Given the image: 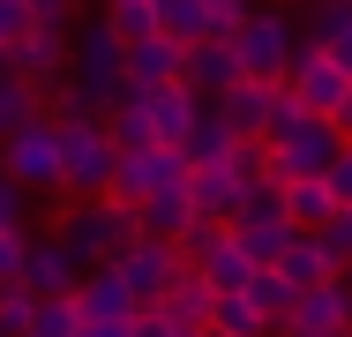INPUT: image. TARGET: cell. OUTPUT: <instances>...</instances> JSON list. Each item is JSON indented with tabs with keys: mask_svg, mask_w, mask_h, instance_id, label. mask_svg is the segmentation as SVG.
<instances>
[{
	"mask_svg": "<svg viewBox=\"0 0 352 337\" xmlns=\"http://www.w3.org/2000/svg\"><path fill=\"white\" fill-rule=\"evenodd\" d=\"M263 150H270V180H300V173H322V165L345 150V128H338L330 113H307L292 90H278L270 128H263Z\"/></svg>",
	"mask_w": 352,
	"mask_h": 337,
	"instance_id": "cell-1",
	"label": "cell"
},
{
	"mask_svg": "<svg viewBox=\"0 0 352 337\" xmlns=\"http://www.w3.org/2000/svg\"><path fill=\"white\" fill-rule=\"evenodd\" d=\"M232 53H240V75H255V83H285V75H292V53H300L292 0L248 8V15H240V30H232Z\"/></svg>",
	"mask_w": 352,
	"mask_h": 337,
	"instance_id": "cell-2",
	"label": "cell"
},
{
	"mask_svg": "<svg viewBox=\"0 0 352 337\" xmlns=\"http://www.w3.org/2000/svg\"><path fill=\"white\" fill-rule=\"evenodd\" d=\"M53 232L68 240L82 263H113V255L142 232V217H135V202H120V195H90V202H75V210H60Z\"/></svg>",
	"mask_w": 352,
	"mask_h": 337,
	"instance_id": "cell-3",
	"label": "cell"
},
{
	"mask_svg": "<svg viewBox=\"0 0 352 337\" xmlns=\"http://www.w3.org/2000/svg\"><path fill=\"white\" fill-rule=\"evenodd\" d=\"M0 173H15L30 195H68V180H60V120L38 113L15 135H0Z\"/></svg>",
	"mask_w": 352,
	"mask_h": 337,
	"instance_id": "cell-4",
	"label": "cell"
},
{
	"mask_svg": "<svg viewBox=\"0 0 352 337\" xmlns=\"http://www.w3.org/2000/svg\"><path fill=\"white\" fill-rule=\"evenodd\" d=\"M68 75L98 98V113H113L128 98V45H120V30L113 23H90L82 38H68Z\"/></svg>",
	"mask_w": 352,
	"mask_h": 337,
	"instance_id": "cell-5",
	"label": "cell"
},
{
	"mask_svg": "<svg viewBox=\"0 0 352 337\" xmlns=\"http://www.w3.org/2000/svg\"><path fill=\"white\" fill-rule=\"evenodd\" d=\"M113 135L98 113H75L60 120V180H68V195H105V180H113Z\"/></svg>",
	"mask_w": 352,
	"mask_h": 337,
	"instance_id": "cell-6",
	"label": "cell"
},
{
	"mask_svg": "<svg viewBox=\"0 0 352 337\" xmlns=\"http://www.w3.org/2000/svg\"><path fill=\"white\" fill-rule=\"evenodd\" d=\"M285 90L307 105V113H330L338 120V105L352 98V67L330 53V45H315V38H300V53H292V75H285Z\"/></svg>",
	"mask_w": 352,
	"mask_h": 337,
	"instance_id": "cell-7",
	"label": "cell"
},
{
	"mask_svg": "<svg viewBox=\"0 0 352 337\" xmlns=\"http://www.w3.org/2000/svg\"><path fill=\"white\" fill-rule=\"evenodd\" d=\"M352 330V277H322V285H307L300 300H292V315H285L270 337H345Z\"/></svg>",
	"mask_w": 352,
	"mask_h": 337,
	"instance_id": "cell-8",
	"label": "cell"
},
{
	"mask_svg": "<svg viewBox=\"0 0 352 337\" xmlns=\"http://www.w3.org/2000/svg\"><path fill=\"white\" fill-rule=\"evenodd\" d=\"M0 61H8L30 90H38V98H45V90L68 75V30H53V23H23V30H15V45H8Z\"/></svg>",
	"mask_w": 352,
	"mask_h": 337,
	"instance_id": "cell-9",
	"label": "cell"
},
{
	"mask_svg": "<svg viewBox=\"0 0 352 337\" xmlns=\"http://www.w3.org/2000/svg\"><path fill=\"white\" fill-rule=\"evenodd\" d=\"M180 263H188V255H180V240H150V232H135V240L113 255V270L135 285L142 307H150V300H165V285L180 277Z\"/></svg>",
	"mask_w": 352,
	"mask_h": 337,
	"instance_id": "cell-10",
	"label": "cell"
},
{
	"mask_svg": "<svg viewBox=\"0 0 352 337\" xmlns=\"http://www.w3.org/2000/svg\"><path fill=\"white\" fill-rule=\"evenodd\" d=\"M82 270H90V263L75 255L68 240H60V232H45V240H30V255H23V285L45 300V292H75V285H82Z\"/></svg>",
	"mask_w": 352,
	"mask_h": 337,
	"instance_id": "cell-11",
	"label": "cell"
},
{
	"mask_svg": "<svg viewBox=\"0 0 352 337\" xmlns=\"http://www.w3.org/2000/svg\"><path fill=\"white\" fill-rule=\"evenodd\" d=\"M75 307H82V323H128L142 300H135V285H128L113 263H90L82 285H75Z\"/></svg>",
	"mask_w": 352,
	"mask_h": 337,
	"instance_id": "cell-12",
	"label": "cell"
},
{
	"mask_svg": "<svg viewBox=\"0 0 352 337\" xmlns=\"http://www.w3.org/2000/svg\"><path fill=\"white\" fill-rule=\"evenodd\" d=\"M142 105H150V128H157V142H188L195 135V120H203V90H188V75H173V83H157V90H142Z\"/></svg>",
	"mask_w": 352,
	"mask_h": 337,
	"instance_id": "cell-13",
	"label": "cell"
},
{
	"mask_svg": "<svg viewBox=\"0 0 352 337\" xmlns=\"http://www.w3.org/2000/svg\"><path fill=\"white\" fill-rule=\"evenodd\" d=\"M240 165H232V150L225 157H203V165H188V195H195V217H225L232 225V210H240Z\"/></svg>",
	"mask_w": 352,
	"mask_h": 337,
	"instance_id": "cell-14",
	"label": "cell"
},
{
	"mask_svg": "<svg viewBox=\"0 0 352 337\" xmlns=\"http://www.w3.org/2000/svg\"><path fill=\"white\" fill-rule=\"evenodd\" d=\"M278 90H285V83H255V75H240L232 90H217L210 105L225 113V120H232V135H240V142H263V128H270V105H278Z\"/></svg>",
	"mask_w": 352,
	"mask_h": 337,
	"instance_id": "cell-15",
	"label": "cell"
},
{
	"mask_svg": "<svg viewBox=\"0 0 352 337\" xmlns=\"http://www.w3.org/2000/svg\"><path fill=\"white\" fill-rule=\"evenodd\" d=\"M180 61H188V45H180V38H165V30L128 38V90H157V83H173Z\"/></svg>",
	"mask_w": 352,
	"mask_h": 337,
	"instance_id": "cell-16",
	"label": "cell"
},
{
	"mask_svg": "<svg viewBox=\"0 0 352 337\" xmlns=\"http://www.w3.org/2000/svg\"><path fill=\"white\" fill-rule=\"evenodd\" d=\"M180 75H188V90H203V98L232 90V83H240V53H232V38H195L188 61H180Z\"/></svg>",
	"mask_w": 352,
	"mask_h": 337,
	"instance_id": "cell-17",
	"label": "cell"
},
{
	"mask_svg": "<svg viewBox=\"0 0 352 337\" xmlns=\"http://www.w3.org/2000/svg\"><path fill=\"white\" fill-rule=\"evenodd\" d=\"M278 270L300 285V292H307V285L338 277V255L322 248V232H315V225H292V232H285V248H278Z\"/></svg>",
	"mask_w": 352,
	"mask_h": 337,
	"instance_id": "cell-18",
	"label": "cell"
},
{
	"mask_svg": "<svg viewBox=\"0 0 352 337\" xmlns=\"http://www.w3.org/2000/svg\"><path fill=\"white\" fill-rule=\"evenodd\" d=\"M173 323H188V330H210V307H217V285L203 277L195 263H180V277L165 285V300H157Z\"/></svg>",
	"mask_w": 352,
	"mask_h": 337,
	"instance_id": "cell-19",
	"label": "cell"
},
{
	"mask_svg": "<svg viewBox=\"0 0 352 337\" xmlns=\"http://www.w3.org/2000/svg\"><path fill=\"white\" fill-rule=\"evenodd\" d=\"M135 217H142L150 240H188V225H195V195H188V188H157V195L135 202Z\"/></svg>",
	"mask_w": 352,
	"mask_h": 337,
	"instance_id": "cell-20",
	"label": "cell"
},
{
	"mask_svg": "<svg viewBox=\"0 0 352 337\" xmlns=\"http://www.w3.org/2000/svg\"><path fill=\"white\" fill-rule=\"evenodd\" d=\"M248 300H255V307H263V323L278 330L285 315H292V300H300V285H292L278 263H255V270H248Z\"/></svg>",
	"mask_w": 352,
	"mask_h": 337,
	"instance_id": "cell-21",
	"label": "cell"
},
{
	"mask_svg": "<svg viewBox=\"0 0 352 337\" xmlns=\"http://www.w3.org/2000/svg\"><path fill=\"white\" fill-rule=\"evenodd\" d=\"M232 142H240V135H232V120H225L210 98H203V120H195V135L180 142V157H188V165H203V157H225Z\"/></svg>",
	"mask_w": 352,
	"mask_h": 337,
	"instance_id": "cell-22",
	"label": "cell"
},
{
	"mask_svg": "<svg viewBox=\"0 0 352 337\" xmlns=\"http://www.w3.org/2000/svg\"><path fill=\"white\" fill-rule=\"evenodd\" d=\"M232 217H255V225H292L285 180H270V173H263V180H248V188H240V210H232Z\"/></svg>",
	"mask_w": 352,
	"mask_h": 337,
	"instance_id": "cell-23",
	"label": "cell"
},
{
	"mask_svg": "<svg viewBox=\"0 0 352 337\" xmlns=\"http://www.w3.org/2000/svg\"><path fill=\"white\" fill-rule=\"evenodd\" d=\"M75 330H82L75 292H45V300L30 307V323H23V337H75Z\"/></svg>",
	"mask_w": 352,
	"mask_h": 337,
	"instance_id": "cell-24",
	"label": "cell"
},
{
	"mask_svg": "<svg viewBox=\"0 0 352 337\" xmlns=\"http://www.w3.org/2000/svg\"><path fill=\"white\" fill-rule=\"evenodd\" d=\"M38 113H45V98H38V90H30L15 67L0 61V135H15L23 120H38Z\"/></svg>",
	"mask_w": 352,
	"mask_h": 337,
	"instance_id": "cell-25",
	"label": "cell"
},
{
	"mask_svg": "<svg viewBox=\"0 0 352 337\" xmlns=\"http://www.w3.org/2000/svg\"><path fill=\"white\" fill-rule=\"evenodd\" d=\"M285 202H292V225H322V217L338 210V195H330V180H322V173L285 180Z\"/></svg>",
	"mask_w": 352,
	"mask_h": 337,
	"instance_id": "cell-26",
	"label": "cell"
},
{
	"mask_svg": "<svg viewBox=\"0 0 352 337\" xmlns=\"http://www.w3.org/2000/svg\"><path fill=\"white\" fill-rule=\"evenodd\" d=\"M157 30L180 38V45L210 38V0H157Z\"/></svg>",
	"mask_w": 352,
	"mask_h": 337,
	"instance_id": "cell-27",
	"label": "cell"
},
{
	"mask_svg": "<svg viewBox=\"0 0 352 337\" xmlns=\"http://www.w3.org/2000/svg\"><path fill=\"white\" fill-rule=\"evenodd\" d=\"M232 232H240L248 263H278V248H285V232H292V225H255V217H232Z\"/></svg>",
	"mask_w": 352,
	"mask_h": 337,
	"instance_id": "cell-28",
	"label": "cell"
},
{
	"mask_svg": "<svg viewBox=\"0 0 352 337\" xmlns=\"http://www.w3.org/2000/svg\"><path fill=\"white\" fill-rule=\"evenodd\" d=\"M105 23L120 30V45L142 38V30H157V0H105Z\"/></svg>",
	"mask_w": 352,
	"mask_h": 337,
	"instance_id": "cell-29",
	"label": "cell"
},
{
	"mask_svg": "<svg viewBox=\"0 0 352 337\" xmlns=\"http://www.w3.org/2000/svg\"><path fill=\"white\" fill-rule=\"evenodd\" d=\"M30 307H38V292L15 277V285H0V330L8 337H23V323H30Z\"/></svg>",
	"mask_w": 352,
	"mask_h": 337,
	"instance_id": "cell-30",
	"label": "cell"
},
{
	"mask_svg": "<svg viewBox=\"0 0 352 337\" xmlns=\"http://www.w3.org/2000/svg\"><path fill=\"white\" fill-rule=\"evenodd\" d=\"M23 255H30V232L23 225H0V285L23 277Z\"/></svg>",
	"mask_w": 352,
	"mask_h": 337,
	"instance_id": "cell-31",
	"label": "cell"
},
{
	"mask_svg": "<svg viewBox=\"0 0 352 337\" xmlns=\"http://www.w3.org/2000/svg\"><path fill=\"white\" fill-rule=\"evenodd\" d=\"M135 337H203V330H188V323H173V315H165V307L150 300V307H135Z\"/></svg>",
	"mask_w": 352,
	"mask_h": 337,
	"instance_id": "cell-32",
	"label": "cell"
},
{
	"mask_svg": "<svg viewBox=\"0 0 352 337\" xmlns=\"http://www.w3.org/2000/svg\"><path fill=\"white\" fill-rule=\"evenodd\" d=\"M23 202H30V188L15 173H0V225H23Z\"/></svg>",
	"mask_w": 352,
	"mask_h": 337,
	"instance_id": "cell-33",
	"label": "cell"
},
{
	"mask_svg": "<svg viewBox=\"0 0 352 337\" xmlns=\"http://www.w3.org/2000/svg\"><path fill=\"white\" fill-rule=\"evenodd\" d=\"M322 180H330V195H338V202H352V142L330 157V165H322Z\"/></svg>",
	"mask_w": 352,
	"mask_h": 337,
	"instance_id": "cell-34",
	"label": "cell"
},
{
	"mask_svg": "<svg viewBox=\"0 0 352 337\" xmlns=\"http://www.w3.org/2000/svg\"><path fill=\"white\" fill-rule=\"evenodd\" d=\"M240 15H248V0H210V38H232Z\"/></svg>",
	"mask_w": 352,
	"mask_h": 337,
	"instance_id": "cell-35",
	"label": "cell"
},
{
	"mask_svg": "<svg viewBox=\"0 0 352 337\" xmlns=\"http://www.w3.org/2000/svg\"><path fill=\"white\" fill-rule=\"evenodd\" d=\"M30 23V0H0V53L15 45V30Z\"/></svg>",
	"mask_w": 352,
	"mask_h": 337,
	"instance_id": "cell-36",
	"label": "cell"
},
{
	"mask_svg": "<svg viewBox=\"0 0 352 337\" xmlns=\"http://www.w3.org/2000/svg\"><path fill=\"white\" fill-rule=\"evenodd\" d=\"M30 23H53V30H68V23H75V0H30Z\"/></svg>",
	"mask_w": 352,
	"mask_h": 337,
	"instance_id": "cell-37",
	"label": "cell"
},
{
	"mask_svg": "<svg viewBox=\"0 0 352 337\" xmlns=\"http://www.w3.org/2000/svg\"><path fill=\"white\" fill-rule=\"evenodd\" d=\"M75 337H135V315H128V323H82Z\"/></svg>",
	"mask_w": 352,
	"mask_h": 337,
	"instance_id": "cell-38",
	"label": "cell"
},
{
	"mask_svg": "<svg viewBox=\"0 0 352 337\" xmlns=\"http://www.w3.org/2000/svg\"><path fill=\"white\" fill-rule=\"evenodd\" d=\"M345 277H352V263H345Z\"/></svg>",
	"mask_w": 352,
	"mask_h": 337,
	"instance_id": "cell-39",
	"label": "cell"
},
{
	"mask_svg": "<svg viewBox=\"0 0 352 337\" xmlns=\"http://www.w3.org/2000/svg\"><path fill=\"white\" fill-rule=\"evenodd\" d=\"M0 337H8V330H0Z\"/></svg>",
	"mask_w": 352,
	"mask_h": 337,
	"instance_id": "cell-40",
	"label": "cell"
}]
</instances>
